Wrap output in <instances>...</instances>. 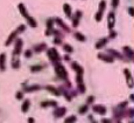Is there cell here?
Segmentation results:
<instances>
[{
	"label": "cell",
	"instance_id": "cell-1",
	"mask_svg": "<svg viewBox=\"0 0 134 123\" xmlns=\"http://www.w3.org/2000/svg\"><path fill=\"white\" fill-rule=\"evenodd\" d=\"M25 28H26V26L24 24H20L15 30H14L12 32H11V34L9 35L7 39L5 41V46H10L14 42V40H15L16 39V38L18 36V34L24 32V31L25 30Z\"/></svg>",
	"mask_w": 134,
	"mask_h": 123
},
{
	"label": "cell",
	"instance_id": "cell-2",
	"mask_svg": "<svg viewBox=\"0 0 134 123\" xmlns=\"http://www.w3.org/2000/svg\"><path fill=\"white\" fill-rule=\"evenodd\" d=\"M47 56L52 63L55 65L58 63V62H60V56L57 49L55 47L50 48L47 51Z\"/></svg>",
	"mask_w": 134,
	"mask_h": 123
},
{
	"label": "cell",
	"instance_id": "cell-3",
	"mask_svg": "<svg viewBox=\"0 0 134 123\" xmlns=\"http://www.w3.org/2000/svg\"><path fill=\"white\" fill-rule=\"evenodd\" d=\"M55 73L56 75H57V77L58 78L61 79L62 80H68V71H66V68H65L62 65L58 63L55 65Z\"/></svg>",
	"mask_w": 134,
	"mask_h": 123
},
{
	"label": "cell",
	"instance_id": "cell-4",
	"mask_svg": "<svg viewBox=\"0 0 134 123\" xmlns=\"http://www.w3.org/2000/svg\"><path fill=\"white\" fill-rule=\"evenodd\" d=\"M106 5H107V4H106L105 0H101L99 4V10L95 15V20L97 21V22H100L102 20L103 17L104 12L105 10V8H106Z\"/></svg>",
	"mask_w": 134,
	"mask_h": 123
},
{
	"label": "cell",
	"instance_id": "cell-5",
	"mask_svg": "<svg viewBox=\"0 0 134 123\" xmlns=\"http://www.w3.org/2000/svg\"><path fill=\"white\" fill-rule=\"evenodd\" d=\"M123 73L125 76H126V83H127V86L129 87V89H132L133 87V79L130 71L127 68H126L124 69Z\"/></svg>",
	"mask_w": 134,
	"mask_h": 123
},
{
	"label": "cell",
	"instance_id": "cell-6",
	"mask_svg": "<svg viewBox=\"0 0 134 123\" xmlns=\"http://www.w3.org/2000/svg\"><path fill=\"white\" fill-rule=\"evenodd\" d=\"M97 58L107 63H112L114 62V57L109 54L107 55L104 53H99L97 54Z\"/></svg>",
	"mask_w": 134,
	"mask_h": 123
},
{
	"label": "cell",
	"instance_id": "cell-7",
	"mask_svg": "<svg viewBox=\"0 0 134 123\" xmlns=\"http://www.w3.org/2000/svg\"><path fill=\"white\" fill-rule=\"evenodd\" d=\"M92 110L94 112L97 113L101 116H104L107 113V109L105 108V106L101 104L93 105L92 106Z\"/></svg>",
	"mask_w": 134,
	"mask_h": 123
},
{
	"label": "cell",
	"instance_id": "cell-8",
	"mask_svg": "<svg viewBox=\"0 0 134 123\" xmlns=\"http://www.w3.org/2000/svg\"><path fill=\"white\" fill-rule=\"evenodd\" d=\"M66 112H67V109L65 106H62V107H58L56 108V109L53 112V115L55 118H62L63 116L66 114Z\"/></svg>",
	"mask_w": 134,
	"mask_h": 123
},
{
	"label": "cell",
	"instance_id": "cell-9",
	"mask_svg": "<svg viewBox=\"0 0 134 123\" xmlns=\"http://www.w3.org/2000/svg\"><path fill=\"white\" fill-rule=\"evenodd\" d=\"M83 16V12L81 10H76L75 13V15L73 18V20H72V24L74 28L78 27V24L80 22V20Z\"/></svg>",
	"mask_w": 134,
	"mask_h": 123
},
{
	"label": "cell",
	"instance_id": "cell-10",
	"mask_svg": "<svg viewBox=\"0 0 134 123\" xmlns=\"http://www.w3.org/2000/svg\"><path fill=\"white\" fill-rule=\"evenodd\" d=\"M123 51L127 58L129 59L131 61H133L134 52L133 49L129 46H125L123 47Z\"/></svg>",
	"mask_w": 134,
	"mask_h": 123
},
{
	"label": "cell",
	"instance_id": "cell-11",
	"mask_svg": "<svg viewBox=\"0 0 134 123\" xmlns=\"http://www.w3.org/2000/svg\"><path fill=\"white\" fill-rule=\"evenodd\" d=\"M115 15L114 14V12H111L108 15V28L109 30H113L115 24Z\"/></svg>",
	"mask_w": 134,
	"mask_h": 123
},
{
	"label": "cell",
	"instance_id": "cell-12",
	"mask_svg": "<svg viewBox=\"0 0 134 123\" xmlns=\"http://www.w3.org/2000/svg\"><path fill=\"white\" fill-rule=\"evenodd\" d=\"M55 22L56 23V24H58L60 27L63 30H65L66 32L67 33L70 32V28L68 27V26H67L64 22H63V20L60 18H55Z\"/></svg>",
	"mask_w": 134,
	"mask_h": 123
},
{
	"label": "cell",
	"instance_id": "cell-13",
	"mask_svg": "<svg viewBox=\"0 0 134 123\" xmlns=\"http://www.w3.org/2000/svg\"><path fill=\"white\" fill-rule=\"evenodd\" d=\"M107 52H108L109 55H111L113 57H115L120 60H124L123 55L120 53V52L117 51L116 50L113 49V48H109L107 50Z\"/></svg>",
	"mask_w": 134,
	"mask_h": 123
},
{
	"label": "cell",
	"instance_id": "cell-14",
	"mask_svg": "<svg viewBox=\"0 0 134 123\" xmlns=\"http://www.w3.org/2000/svg\"><path fill=\"white\" fill-rule=\"evenodd\" d=\"M108 42H109V40H108L107 38H102L99 40L97 43H96V44L95 45V48L97 50L101 49L102 48H103L104 46L107 45Z\"/></svg>",
	"mask_w": 134,
	"mask_h": 123
},
{
	"label": "cell",
	"instance_id": "cell-15",
	"mask_svg": "<svg viewBox=\"0 0 134 123\" xmlns=\"http://www.w3.org/2000/svg\"><path fill=\"white\" fill-rule=\"evenodd\" d=\"M17 8L19 10V12L20 13L21 15L24 18H27L28 16H29V14L27 11V9L25 7V6L24 5V4L23 3H20L17 5Z\"/></svg>",
	"mask_w": 134,
	"mask_h": 123
},
{
	"label": "cell",
	"instance_id": "cell-16",
	"mask_svg": "<svg viewBox=\"0 0 134 123\" xmlns=\"http://www.w3.org/2000/svg\"><path fill=\"white\" fill-rule=\"evenodd\" d=\"M41 87L40 85L38 84H34L32 86H24V91L26 93H30V92H34L36 91H39Z\"/></svg>",
	"mask_w": 134,
	"mask_h": 123
},
{
	"label": "cell",
	"instance_id": "cell-17",
	"mask_svg": "<svg viewBox=\"0 0 134 123\" xmlns=\"http://www.w3.org/2000/svg\"><path fill=\"white\" fill-rule=\"evenodd\" d=\"M46 89L50 93L54 95V96H56V97H58V96H60V92L59 89H57L56 87L53 86H51V85H48L46 87Z\"/></svg>",
	"mask_w": 134,
	"mask_h": 123
},
{
	"label": "cell",
	"instance_id": "cell-18",
	"mask_svg": "<svg viewBox=\"0 0 134 123\" xmlns=\"http://www.w3.org/2000/svg\"><path fill=\"white\" fill-rule=\"evenodd\" d=\"M71 67L73 70L76 72V74H83L84 73V69L82 66L79 65L77 62H73L71 64Z\"/></svg>",
	"mask_w": 134,
	"mask_h": 123
},
{
	"label": "cell",
	"instance_id": "cell-19",
	"mask_svg": "<svg viewBox=\"0 0 134 123\" xmlns=\"http://www.w3.org/2000/svg\"><path fill=\"white\" fill-rule=\"evenodd\" d=\"M42 108H47V107H56L58 106V102L55 100H46L42 102L40 104Z\"/></svg>",
	"mask_w": 134,
	"mask_h": 123
},
{
	"label": "cell",
	"instance_id": "cell-20",
	"mask_svg": "<svg viewBox=\"0 0 134 123\" xmlns=\"http://www.w3.org/2000/svg\"><path fill=\"white\" fill-rule=\"evenodd\" d=\"M6 54L5 53H2L0 54V71H5L6 69Z\"/></svg>",
	"mask_w": 134,
	"mask_h": 123
},
{
	"label": "cell",
	"instance_id": "cell-21",
	"mask_svg": "<svg viewBox=\"0 0 134 123\" xmlns=\"http://www.w3.org/2000/svg\"><path fill=\"white\" fill-rule=\"evenodd\" d=\"M63 12H65V15L68 18H72V8L70 5H69L67 3H65L63 4L62 6Z\"/></svg>",
	"mask_w": 134,
	"mask_h": 123
},
{
	"label": "cell",
	"instance_id": "cell-22",
	"mask_svg": "<svg viewBox=\"0 0 134 123\" xmlns=\"http://www.w3.org/2000/svg\"><path fill=\"white\" fill-rule=\"evenodd\" d=\"M31 105V102L30 101L29 99H25V100L22 103V106H21V110L23 113L25 114V113H27L29 110V108H30V106Z\"/></svg>",
	"mask_w": 134,
	"mask_h": 123
},
{
	"label": "cell",
	"instance_id": "cell-23",
	"mask_svg": "<svg viewBox=\"0 0 134 123\" xmlns=\"http://www.w3.org/2000/svg\"><path fill=\"white\" fill-rule=\"evenodd\" d=\"M47 48V45L45 43H40L38 45H36L34 46V51L36 53H39L44 51Z\"/></svg>",
	"mask_w": 134,
	"mask_h": 123
},
{
	"label": "cell",
	"instance_id": "cell-24",
	"mask_svg": "<svg viewBox=\"0 0 134 123\" xmlns=\"http://www.w3.org/2000/svg\"><path fill=\"white\" fill-rule=\"evenodd\" d=\"M60 92V94H62L64 97L66 98V100L68 102H71L72 100V96H71V94L69 93L67 90L64 88L63 87H60L59 89Z\"/></svg>",
	"mask_w": 134,
	"mask_h": 123
},
{
	"label": "cell",
	"instance_id": "cell-25",
	"mask_svg": "<svg viewBox=\"0 0 134 123\" xmlns=\"http://www.w3.org/2000/svg\"><path fill=\"white\" fill-rule=\"evenodd\" d=\"M26 21H27L28 24L30 27L32 28H36L38 26V23L36 21V20L32 17V16H30L29 15L27 18H25Z\"/></svg>",
	"mask_w": 134,
	"mask_h": 123
},
{
	"label": "cell",
	"instance_id": "cell-26",
	"mask_svg": "<svg viewBox=\"0 0 134 123\" xmlns=\"http://www.w3.org/2000/svg\"><path fill=\"white\" fill-rule=\"evenodd\" d=\"M75 37L76 40L80 42H85L86 40V37L83 34L80 32H77L75 34Z\"/></svg>",
	"mask_w": 134,
	"mask_h": 123
},
{
	"label": "cell",
	"instance_id": "cell-27",
	"mask_svg": "<svg viewBox=\"0 0 134 123\" xmlns=\"http://www.w3.org/2000/svg\"><path fill=\"white\" fill-rule=\"evenodd\" d=\"M44 68V66L42 65H35L33 66H31L30 71L32 73H36V72H39L41 70H42Z\"/></svg>",
	"mask_w": 134,
	"mask_h": 123
},
{
	"label": "cell",
	"instance_id": "cell-28",
	"mask_svg": "<svg viewBox=\"0 0 134 123\" xmlns=\"http://www.w3.org/2000/svg\"><path fill=\"white\" fill-rule=\"evenodd\" d=\"M76 120H77V118L76 116L75 115H71V116H68L67 118H66L65 119V123H73V122H76Z\"/></svg>",
	"mask_w": 134,
	"mask_h": 123
},
{
	"label": "cell",
	"instance_id": "cell-29",
	"mask_svg": "<svg viewBox=\"0 0 134 123\" xmlns=\"http://www.w3.org/2000/svg\"><path fill=\"white\" fill-rule=\"evenodd\" d=\"M88 105L85 104L83 105L82 106H81L78 109V114H85L88 112Z\"/></svg>",
	"mask_w": 134,
	"mask_h": 123
},
{
	"label": "cell",
	"instance_id": "cell-30",
	"mask_svg": "<svg viewBox=\"0 0 134 123\" xmlns=\"http://www.w3.org/2000/svg\"><path fill=\"white\" fill-rule=\"evenodd\" d=\"M55 22V20L52 18H48L46 20V29L51 30L53 29V25Z\"/></svg>",
	"mask_w": 134,
	"mask_h": 123
},
{
	"label": "cell",
	"instance_id": "cell-31",
	"mask_svg": "<svg viewBox=\"0 0 134 123\" xmlns=\"http://www.w3.org/2000/svg\"><path fill=\"white\" fill-rule=\"evenodd\" d=\"M77 89L81 94H83L86 92V86L84 84V83L77 84Z\"/></svg>",
	"mask_w": 134,
	"mask_h": 123
},
{
	"label": "cell",
	"instance_id": "cell-32",
	"mask_svg": "<svg viewBox=\"0 0 134 123\" xmlns=\"http://www.w3.org/2000/svg\"><path fill=\"white\" fill-rule=\"evenodd\" d=\"M63 49L65 50V51H66V53H72L74 51V48H73V46L71 45H68V44H65L64 46H63Z\"/></svg>",
	"mask_w": 134,
	"mask_h": 123
},
{
	"label": "cell",
	"instance_id": "cell-33",
	"mask_svg": "<svg viewBox=\"0 0 134 123\" xmlns=\"http://www.w3.org/2000/svg\"><path fill=\"white\" fill-rule=\"evenodd\" d=\"M75 81L77 84H83V74H76L75 77Z\"/></svg>",
	"mask_w": 134,
	"mask_h": 123
},
{
	"label": "cell",
	"instance_id": "cell-34",
	"mask_svg": "<svg viewBox=\"0 0 134 123\" xmlns=\"http://www.w3.org/2000/svg\"><path fill=\"white\" fill-rule=\"evenodd\" d=\"M62 43V40L61 38L59 37V36H56L53 40V43L56 45H61Z\"/></svg>",
	"mask_w": 134,
	"mask_h": 123
},
{
	"label": "cell",
	"instance_id": "cell-35",
	"mask_svg": "<svg viewBox=\"0 0 134 123\" xmlns=\"http://www.w3.org/2000/svg\"><path fill=\"white\" fill-rule=\"evenodd\" d=\"M95 100V96H93V95H91V96H89L88 97H87V105L92 104L94 102Z\"/></svg>",
	"mask_w": 134,
	"mask_h": 123
},
{
	"label": "cell",
	"instance_id": "cell-36",
	"mask_svg": "<svg viewBox=\"0 0 134 123\" xmlns=\"http://www.w3.org/2000/svg\"><path fill=\"white\" fill-rule=\"evenodd\" d=\"M117 36V32H115V30H110V33H109V38H111V39H114V38H115Z\"/></svg>",
	"mask_w": 134,
	"mask_h": 123
},
{
	"label": "cell",
	"instance_id": "cell-37",
	"mask_svg": "<svg viewBox=\"0 0 134 123\" xmlns=\"http://www.w3.org/2000/svg\"><path fill=\"white\" fill-rule=\"evenodd\" d=\"M15 97H16V99L18 100H21L24 98V94L23 92H22L21 91H18L16 92L15 94Z\"/></svg>",
	"mask_w": 134,
	"mask_h": 123
},
{
	"label": "cell",
	"instance_id": "cell-38",
	"mask_svg": "<svg viewBox=\"0 0 134 123\" xmlns=\"http://www.w3.org/2000/svg\"><path fill=\"white\" fill-rule=\"evenodd\" d=\"M32 51L31 50H26V51L24 52V56H25V58L29 59L30 58V57H32Z\"/></svg>",
	"mask_w": 134,
	"mask_h": 123
},
{
	"label": "cell",
	"instance_id": "cell-39",
	"mask_svg": "<svg viewBox=\"0 0 134 123\" xmlns=\"http://www.w3.org/2000/svg\"><path fill=\"white\" fill-rule=\"evenodd\" d=\"M119 1L120 0H111V6L113 8L116 9L119 4Z\"/></svg>",
	"mask_w": 134,
	"mask_h": 123
},
{
	"label": "cell",
	"instance_id": "cell-40",
	"mask_svg": "<svg viewBox=\"0 0 134 123\" xmlns=\"http://www.w3.org/2000/svg\"><path fill=\"white\" fill-rule=\"evenodd\" d=\"M127 114H128V116L130 118H133L134 116V110L133 108H129L128 110H127Z\"/></svg>",
	"mask_w": 134,
	"mask_h": 123
},
{
	"label": "cell",
	"instance_id": "cell-41",
	"mask_svg": "<svg viewBox=\"0 0 134 123\" xmlns=\"http://www.w3.org/2000/svg\"><path fill=\"white\" fill-rule=\"evenodd\" d=\"M128 13H129V15L131 16V17H133V7H129L128 9Z\"/></svg>",
	"mask_w": 134,
	"mask_h": 123
},
{
	"label": "cell",
	"instance_id": "cell-42",
	"mask_svg": "<svg viewBox=\"0 0 134 123\" xmlns=\"http://www.w3.org/2000/svg\"><path fill=\"white\" fill-rule=\"evenodd\" d=\"M64 59H65L66 61H69L70 60V56L68 55H65V56H64Z\"/></svg>",
	"mask_w": 134,
	"mask_h": 123
},
{
	"label": "cell",
	"instance_id": "cell-43",
	"mask_svg": "<svg viewBox=\"0 0 134 123\" xmlns=\"http://www.w3.org/2000/svg\"><path fill=\"white\" fill-rule=\"evenodd\" d=\"M28 121L29 123H34V122H35V120H34V118H32V117H30V118H28Z\"/></svg>",
	"mask_w": 134,
	"mask_h": 123
},
{
	"label": "cell",
	"instance_id": "cell-44",
	"mask_svg": "<svg viewBox=\"0 0 134 123\" xmlns=\"http://www.w3.org/2000/svg\"><path fill=\"white\" fill-rule=\"evenodd\" d=\"M101 122H104V123H107V122H111L110 120L109 119H103L101 120Z\"/></svg>",
	"mask_w": 134,
	"mask_h": 123
},
{
	"label": "cell",
	"instance_id": "cell-45",
	"mask_svg": "<svg viewBox=\"0 0 134 123\" xmlns=\"http://www.w3.org/2000/svg\"><path fill=\"white\" fill-rule=\"evenodd\" d=\"M129 98H130V99H131V100L132 101V102H133V101H134V98H133V94H131V96H129Z\"/></svg>",
	"mask_w": 134,
	"mask_h": 123
}]
</instances>
